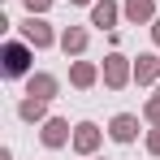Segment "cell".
<instances>
[{
	"label": "cell",
	"mask_w": 160,
	"mask_h": 160,
	"mask_svg": "<svg viewBox=\"0 0 160 160\" xmlns=\"http://www.w3.org/2000/svg\"><path fill=\"white\" fill-rule=\"evenodd\" d=\"M30 61H35V48H30L26 39H9V43L0 48V74L9 82L30 78Z\"/></svg>",
	"instance_id": "obj_1"
},
{
	"label": "cell",
	"mask_w": 160,
	"mask_h": 160,
	"mask_svg": "<svg viewBox=\"0 0 160 160\" xmlns=\"http://www.w3.org/2000/svg\"><path fill=\"white\" fill-rule=\"evenodd\" d=\"M100 74H104V87H108V91H126V87L134 82V61L121 56V52H108L104 65H100Z\"/></svg>",
	"instance_id": "obj_2"
},
{
	"label": "cell",
	"mask_w": 160,
	"mask_h": 160,
	"mask_svg": "<svg viewBox=\"0 0 160 160\" xmlns=\"http://www.w3.org/2000/svg\"><path fill=\"white\" fill-rule=\"evenodd\" d=\"M22 39H26L30 48H39V52H43V48H52V43H61V35H56L52 26H48V18H39V13H26V22H22Z\"/></svg>",
	"instance_id": "obj_3"
},
{
	"label": "cell",
	"mask_w": 160,
	"mask_h": 160,
	"mask_svg": "<svg viewBox=\"0 0 160 160\" xmlns=\"http://www.w3.org/2000/svg\"><path fill=\"white\" fill-rule=\"evenodd\" d=\"M39 143H43L48 152H56V147H69V143H74L69 121H65V117H48V121L39 126Z\"/></svg>",
	"instance_id": "obj_4"
},
{
	"label": "cell",
	"mask_w": 160,
	"mask_h": 160,
	"mask_svg": "<svg viewBox=\"0 0 160 160\" xmlns=\"http://www.w3.org/2000/svg\"><path fill=\"white\" fill-rule=\"evenodd\" d=\"M100 143H104V130H100L95 121H78V126H74V143H69V147H74L78 156H95Z\"/></svg>",
	"instance_id": "obj_5"
},
{
	"label": "cell",
	"mask_w": 160,
	"mask_h": 160,
	"mask_svg": "<svg viewBox=\"0 0 160 160\" xmlns=\"http://www.w3.org/2000/svg\"><path fill=\"white\" fill-rule=\"evenodd\" d=\"M108 138L121 143V147H130L134 138H138V117H134V112H117V117L108 121Z\"/></svg>",
	"instance_id": "obj_6"
},
{
	"label": "cell",
	"mask_w": 160,
	"mask_h": 160,
	"mask_svg": "<svg viewBox=\"0 0 160 160\" xmlns=\"http://www.w3.org/2000/svg\"><path fill=\"white\" fill-rule=\"evenodd\" d=\"M121 18H126V13H121L117 0H95V4H91V26H100V30H117Z\"/></svg>",
	"instance_id": "obj_7"
},
{
	"label": "cell",
	"mask_w": 160,
	"mask_h": 160,
	"mask_svg": "<svg viewBox=\"0 0 160 160\" xmlns=\"http://www.w3.org/2000/svg\"><path fill=\"white\" fill-rule=\"evenodd\" d=\"M134 82H138V87L160 82V56L156 52H138V56H134Z\"/></svg>",
	"instance_id": "obj_8"
},
{
	"label": "cell",
	"mask_w": 160,
	"mask_h": 160,
	"mask_svg": "<svg viewBox=\"0 0 160 160\" xmlns=\"http://www.w3.org/2000/svg\"><path fill=\"white\" fill-rule=\"evenodd\" d=\"M100 78H104V74H100V65H95V61H74V65H69V82H74L78 91H91Z\"/></svg>",
	"instance_id": "obj_9"
},
{
	"label": "cell",
	"mask_w": 160,
	"mask_h": 160,
	"mask_svg": "<svg viewBox=\"0 0 160 160\" xmlns=\"http://www.w3.org/2000/svg\"><path fill=\"white\" fill-rule=\"evenodd\" d=\"M121 13L130 26H147V22H156V0H126Z\"/></svg>",
	"instance_id": "obj_10"
},
{
	"label": "cell",
	"mask_w": 160,
	"mask_h": 160,
	"mask_svg": "<svg viewBox=\"0 0 160 160\" xmlns=\"http://www.w3.org/2000/svg\"><path fill=\"white\" fill-rule=\"evenodd\" d=\"M56 91H61V82H56V74H30L26 78V95H39V100H56Z\"/></svg>",
	"instance_id": "obj_11"
},
{
	"label": "cell",
	"mask_w": 160,
	"mask_h": 160,
	"mask_svg": "<svg viewBox=\"0 0 160 160\" xmlns=\"http://www.w3.org/2000/svg\"><path fill=\"white\" fill-rule=\"evenodd\" d=\"M18 117H22V121H30V126H43L52 112H48V100H39V95H26V100L18 104Z\"/></svg>",
	"instance_id": "obj_12"
},
{
	"label": "cell",
	"mask_w": 160,
	"mask_h": 160,
	"mask_svg": "<svg viewBox=\"0 0 160 160\" xmlns=\"http://www.w3.org/2000/svg\"><path fill=\"white\" fill-rule=\"evenodd\" d=\"M87 39H91L87 26H65V30H61V52H65V56H82V52H87Z\"/></svg>",
	"instance_id": "obj_13"
},
{
	"label": "cell",
	"mask_w": 160,
	"mask_h": 160,
	"mask_svg": "<svg viewBox=\"0 0 160 160\" xmlns=\"http://www.w3.org/2000/svg\"><path fill=\"white\" fill-rule=\"evenodd\" d=\"M143 121H147V126H160V95H152V100L143 104Z\"/></svg>",
	"instance_id": "obj_14"
},
{
	"label": "cell",
	"mask_w": 160,
	"mask_h": 160,
	"mask_svg": "<svg viewBox=\"0 0 160 160\" xmlns=\"http://www.w3.org/2000/svg\"><path fill=\"white\" fill-rule=\"evenodd\" d=\"M143 147H147V156H160V126L147 130V143H143Z\"/></svg>",
	"instance_id": "obj_15"
},
{
	"label": "cell",
	"mask_w": 160,
	"mask_h": 160,
	"mask_svg": "<svg viewBox=\"0 0 160 160\" xmlns=\"http://www.w3.org/2000/svg\"><path fill=\"white\" fill-rule=\"evenodd\" d=\"M22 4H26V13H39V18L52 9V0H22Z\"/></svg>",
	"instance_id": "obj_16"
},
{
	"label": "cell",
	"mask_w": 160,
	"mask_h": 160,
	"mask_svg": "<svg viewBox=\"0 0 160 160\" xmlns=\"http://www.w3.org/2000/svg\"><path fill=\"white\" fill-rule=\"evenodd\" d=\"M152 43H156V48H160V18H156V22H152Z\"/></svg>",
	"instance_id": "obj_17"
},
{
	"label": "cell",
	"mask_w": 160,
	"mask_h": 160,
	"mask_svg": "<svg viewBox=\"0 0 160 160\" xmlns=\"http://www.w3.org/2000/svg\"><path fill=\"white\" fill-rule=\"evenodd\" d=\"M0 160H13V152H9V147H4V152H0Z\"/></svg>",
	"instance_id": "obj_18"
},
{
	"label": "cell",
	"mask_w": 160,
	"mask_h": 160,
	"mask_svg": "<svg viewBox=\"0 0 160 160\" xmlns=\"http://www.w3.org/2000/svg\"><path fill=\"white\" fill-rule=\"evenodd\" d=\"M69 4H95V0H69Z\"/></svg>",
	"instance_id": "obj_19"
},
{
	"label": "cell",
	"mask_w": 160,
	"mask_h": 160,
	"mask_svg": "<svg viewBox=\"0 0 160 160\" xmlns=\"http://www.w3.org/2000/svg\"><path fill=\"white\" fill-rule=\"evenodd\" d=\"M87 160H100V156H87Z\"/></svg>",
	"instance_id": "obj_20"
},
{
	"label": "cell",
	"mask_w": 160,
	"mask_h": 160,
	"mask_svg": "<svg viewBox=\"0 0 160 160\" xmlns=\"http://www.w3.org/2000/svg\"><path fill=\"white\" fill-rule=\"evenodd\" d=\"M156 95H160V87H156Z\"/></svg>",
	"instance_id": "obj_21"
}]
</instances>
